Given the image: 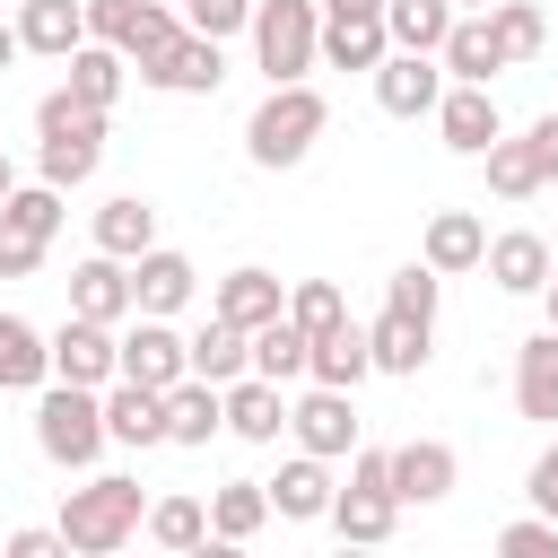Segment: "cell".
I'll return each mask as SVG.
<instances>
[{"label":"cell","mask_w":558,"mask_h":558,"mask_svg":"<svg viewBox=\"0 0 558 558\" xmlns=\"http://www.w3.org/2000/svg\"><path fill=\"white\" fill-rule=\"evenodd\" d=\"M9 192H17V166H9V157H0V201H9Z\"/></svg>","instance_id":"db71d44e"},{"label":"cell","mask_w":558,"mask_h":558,"mask_svg":"<svg viewBox=\"0 0 558 558\" xmlns=\"http://www.w3.org/2000/svg\"><path fill=\"white\" fill-rule=\"evenodd\" d=\"M323 17H384V0H314Z\"/></svg>","instance_id":"f907efd6"},{"label":"cell","mask_w":558,"mask_h":558,"mask_svg":"<svg viewBox=\"0 0 558 558\" xmlns=\"http://www.w3.org/2000/svg\"><path fill=\"white\" fill-rule=\"evenodd\" d=\"M480 253H488V227H480L471 209H436V218H427V244H418V262H427L436 279H462V270H480Z\"/></svg>","instance_id":"44dd1931"},{"label":"cell","mask_w":558,"mask_h":558,"mask_svg":"<svg viewBox=\"0 0 558 558\" xmlns=\"http://www.w3.org/2000/svg\"><path fill=\"white\" fill-rule=\"evenodd\" d=\"M113 558H122V549H113Z\"/></svg>","instance_id":"91938a15"},{"label":"cell","mask_w":558,"mask_h":558,"mask_svg":"<svg viewBox=\"0 0 558 558\" xmlns=\"http://www.w3.org/2000/svg\"><path fill=\"white\" fill-rule=\"evenodd\" d=\"M44 262V235H26L17 218H0V279H26Z\"/></svg>","instance_id":"7dc6e473"},{"label":"cell","mask_w":558,"mask_h":558,"mask_svg":"<svg viewBox=\"0 0 558 558\" xmlns=\"http://www.w3.org/2000/svg\"><path fill=\"white\" fill-rule=\"evenodd\" d=\"M218 427H227V401H218V384L183 375V384L166 392V445H209Z\"/></svg>","instance_id":"83f0119b"},{"label":"cell","mask_w":558,"mask_h":558,"mask_svg":"<svg viewBox=\"0 0 558 558\" xmlns=\"http://www.w3.org/2000/svg\"><path fill=\"white\" fill-rule=\"evenodd\" d=\"M453 0H384V35H392V52H436L445 35H453Z\"/></svg>","instance_id":"1f68e13d"},{"label":"cell","mask_w":558,"mask_h":558,"mask_svg":"<svg viewBox=\"0 0 558 558\" xmlns=\"http://www.w3.org/2000/svg\"><path fill=\"white\" fill-rule=\"evenodd\" d=\"M140 532L166 549V558H183L201 532H209V506L201 497H148V514H140Z\"/></svg>","instance_id":"e575fe53"},{"label":"cell","mask_w":558,"mask_h":558,"mask_svg":"<svg viewBox=\"0 0 558 558\" xmlns=\"http://www.w3.org/2000/svg\"><path fill=\"white\" fill-rule=\"evenodd\" d=\"M52 384V340L26 314H0V392H44Z\"/></svg>","instance_id":"cb8c5ba5"},{"label":"cell","mask_w":558,"mask_h":558,"mask_svg":"<svg viewBox=\"0 0 558 558\" xmlns=\"http://www.w3.org/2000/svg\"><path fill=\"white\" fill-rule=\"evenodd\" d=\"M35 453L61 471H87L105 453V392L87 384H44L35 392Z\"/></svg>","instance_id":"3957f363"},{"label":"cell","mask_w":558,"mask_h":558,"mask_svg":"<svg viewBox=\"0 0 558 558\" xmlns=\"http://www.w3.org/2000/svg\"><path fill=\"white\" fill-rule=\"evenodd\" d=\"M192 288H201V270H192V253H174V244H148V253L131 262V314L174 323V314L192 305Z\"/></svg>","instance_id":"9c48e42d"},{"label":"cell","mask_w":558,"mask_h":558,"mask_svg":"<svg viewBox=\"0 0 558 558\" xmlns=\"http://www.w3.org/2000/svg\"><path fill=\"white\" fill-rule=\"evenodd\" d=\"M366 78H375V105H384L392 122H418V113H436V96H445L436 52H384Z\"/></svg>","instance_id":"ba28073f"},{"label":"cell","mask_w":558,"mask_h":558,"mask_svg":"<svg viewBox=\"0 0 558 558\" xmlns=\"http://www.w3.org/2000/svg\"><path fill=\"white\" fill-rule=\"evenodd\" d=\"M427 340H436V323H410V314H375L366 323V357H375V375H418L427 366Z\"/></svg>","instance_id":"d4e9b609"},{"label":"cell","mask_w":558,"mask_h":558,"mask_svg":"<svg viewBox=\"0 0 558 558\" xmlns=\"http://www.w3.org/2000/svg\"><path fill=\"white\" fill-rule=\"evenodd\" d=\"M549 279H558V253H549Z\"/></svg>","instance_id":"680465c9"},{"label":"cell","mask_w":558,"mask_h":558,"mask_svg":"<svg viewBox=\"0 0 558 558\" xmlns=\"http://www.w3.org/2000/svg\"><path fill=\"white\" fill-rule=\"evenodd\" d=\"M140 78L148 87H166V96H218V78H227V44H209V35H174L157 61H140Z\"/></svg>","instance_id":"52a82bcc"},{"label":"cell","mask_w":558,"mask_h":558,"mask_svg":"<svg viewBox=\"0 0 558 558\" xmlns=\"http://www.w3.org/2000/svg\"><path fill=\"white\" fill-rule=\"evenodd\" d=\"M87 9V44H113V52H131V35H140V9L148 0H78Z\"/></svg>","instance_id":"7bdbcfd3"},{"label":"cell","mask_w":558,"mask_h":558,"mask_svg":"<svg viewBox=\"0 0 558 558\" xmlns=\"http://www.w3.org/2000/svg\"><path fill=\"white\" fill-rule=\"evenodd\" d=\"M384 52H392L384 17H323V44H314V61H331V70H375Z\"/></svg>","instance_id":"f1b7e54d"},{"label":"cell","mask_w":558,"mask_h":558,"mask_svg":"<svg viewBox=\"0 0 558 558\" xmlns=\"http://www.w3.org/2000/svg\"><path fill=\"white\" fill-rule=\"evenodd\" d=\"M288 436H296V453H314V462H340V453H357V401L314 384L305 401H288Z\"/></svg>","instance_id":"8992f818"},{"label":"cell","mask_w":558,"mask_h":558,"mask_svg":"<svg viewBox=\"0 0 558 558\" xmlns=\"http://www.w3.org/2000/svg\"><path fill=\"white\" fill-rule=\"evenodd\" d=\"M96 157H105V140H44V148H35V166H44V183H52V192L87 183V174H96Z\"/></svg>","instance_id":"60d3db41"},{"label":"cell","mask_w":558,"mask_h":558,"mask_svg":"<svg viewBox=\"0 0 558 558\" xmlns=\"http://www.w3.org/2000/svg\"><path fill=\"white\" fill-rule=\"evenodd\" d=\"M340 541H357V549H384L392 541V523H401V506L384 497V488H331V514H323Z\"/></svg>","instance_id":"4316f807"},{"label":"cell","mask_w":558,"mask_h":558,"mask_svg":"<svg viewBox=\"0 0 558 558\" xmlns=\"http://www.w3.org/2000/svg\"><path fill=\"white\" fill-rule=\"evenodd\" d=\"M288 323L314 340V331H331V323H349V296H340V279H296L288 288Z\"/></svg>","instance_id":"f35d334b"},{"label":"cell","mask_w":558,"mask_h":558,"mask_svg":"<svg viewBox=\"0 0 558 558\" xmlns=\"http://www.w3.org/2000/svg\"><path fill=\"white\" fill-rule=\"evenodd\" d=\"M497 558H558V523L549 514H514L497 532Z\"/></svg>","instance_id":"f6af8a7d"},{"label":"cell","mask_w":558,"mask_h":558,"mask_svg":"<svg viewBox=\"0 0 558 558\" xmlns=\"http://www.w3.org/2000/svg\"><path fill=\"white\" fill-rule=\"evenodd\" d=\"M52 340V384H87V392H105L113 375H122V349H113V331L105 323H61V331H44Z\"/></svg>","instance_id":"30bf717a"},{"label":"cell","mask_w":558,"mask_h":558,"mask_svg":"<svg viewBox=\"0 0 558 558\" xmlns=\"http://www.w3.org/2000/svg\"><path fill=\"white\" fill-rule=\"evenodd\" d=\"M323 122H331V105H323V87H270L262 105H253V122H244V157L253 166H305L314 157V140H323Z\"/></svg>","instance_id":"7a4b0ae2"},{"label":"cell","mask_w":558,"mask_h":558,"mask_svg":"<svg viewBox=\"0 0 558 558\" xmlns=\"http://www.w3.org/2000/svg\"><path fill=\"white\" fill-rule=\"evenodd\" d=\"M436 131H445L453 157H488V140H506L488 87H445V96H436Z\"/></svg>","instance_id":"5bb4252c"},{"label":"cell","mask_w":558,"mask_h":558,"mask_svg":"<svg viewBox=\"0 0 558 558\" xmlns=\"http://www.w3.org/2000/svg\"><path fill=\"white\" fill-rule=\"evenodd\" d=\"M17 44L26 52H44V61H70L78 44H87V9L78 0H17Z\"/></svg>","instance_id":"ffe728a7"},{"label":"cell","mask_w":558,"mask_h":558,"mask_svg":"<svg viewBox=\"0 0 558 558\" xmlns=\"http://www.w3.org/2000/svg\"><path fill=\"white\" fill-rule=\"evenodd\" d=\"M209 314H218V323H235V331H262V323H279V314H288V288H279L270 270H253V262H244V270H227V279H218Z\"/></svg>","instance_id":"e0dca14e"},{"label":"cell","mask_w":558,"mask_h":558,"mask_svg":"<svg viewBox=\"0 0 558 558\" xmlns=\"http://www.w3.org/2000/svg\"><path fill=\"white\" fill-rule=\"evenodd\" d=\"M480 166H488V192H497V201H532V192L549 183V174H541V157H532V140H488V157H480Z\"/></svg>","instance_id":"d590c367"},{"label":"cell","mask_w":558,"mask_h":558,"mask_svg":"<svg viewBox=\"0 0 558 558\" xmlns=\"http://www.w3.org/2000/svg\"><path fill=\"white\" fill-rule=\"evenodd\" d=\"M157 244V209L140 201V192H122V201H105L96 209V253H113V262H140Z\"/></svg>","instance_id":"4dcf8cb0"},{"label":"cell","mask_w":558,"mask_h":558,"mask_svg":"<svg viewBox=\"0 0 558 558\" xmlns=\"http://www.w3.org/2000/svg\"><path fill=\"white\" fill-rule=\"evenodd\" d=\"M453 9H488V0H453Z\"/></svg>","instance_id":"6f0895ef"},{"label":"cell","mask_w":558,"mask_h":558,"mask_svg":"<svg viewBox=\"0 0 558 558\" xmlns=\"http://www.w3.org/2000/svg\"><path fill=\"white\" fill-rule=\"evenodd\" d=\"M61 70H70L61 87H70L78 105H96V113H113V96H122V78H131V61H122L113 44H78V52L61 61Z\"/></svg>","instance_id":"f546056e"},{"label":"cell","mask_w":558,"mask_h":558,"mask_svg":"<svg viewBox=\"0 0 558 558\" xmlns=\"http://www.w3.org/2000/svg\"><path fill=\"white\" fill-rule=\"evenodd\" d=\"M541 296H549V331H558V279H549V288H541Z\"/></svg>","instance_id":"11a10c76"},{"label":"cell","mask_w":558,"mask_h":558,"mask_svg":"<svg viewBox=\"0 0 558 558\" xmlns=\"http://www.w3.org/2000/svg\"><path fill=\"white\" fill-rule=\"evenodd\" d=\"M105 445H166V392H148V384H105Z\"/></svg>","instance_id":"d6986e66"},{"label":"cell","mask_w":558,"mask_h":558,"mask_svg":"<svg viewBox=\"0 0 558 558\" xmlns=\"http://www.w3.org/2000/svg\"><path fill=\"white\" fill-rule=\"evenodd\" d=\"M514 410L541 418V427H558V331H532L514 349Z\"/></svg>","instance_id":"603a6c76"},{"label":"cell","mask_w":558,"mask_h":558,"mask_svg":"<svg viewBox=\"0 0 558 558\" xmlns=\"http://www.w3.org/2000/svg\"><path fill=\"white\" fill-rule=\"evenodd\" d=\"M305 375H314L323 392H357V384L375 375V357H366V323H331V331H314Z\"/></svg>","instance_id":"ac0fdd59"},{"label":"cell","mask_w":558,"mask_h":558,"mask_svg":"<svg viewBox=\"0 0 558 558\" xmlns=\"http://www.w3.org/2000/svg\"><path fill=\"white\" fill-rule=\"evenodd\" d=\"M305 349H314V340L279 314V323L253 331V375H262V384H296V375H305Z\"/></svg>","instance_id":"8d00e7d4"},{"label":"cell","mask_w":558,"mask_h":558,"mask_svg":"<svg viewBox=\"0 0 558 558\" xmlns=\"http://www.w3.org/2000/svg\"><path fill=\"white\" fill-rule=\"evenodd\" d=\"M35 131H44V140H105V113H96V105H78L70 87H44Z\"/></svg>","instance_id":"74e56055"},{"label":"cell","mask_w":558,"mask_h":558,"mask_svg":"<svg viewBox=\"0 0 558 558\" xmlns=\"http://www.w3.org/2000/svg\"><path fill=\"white\" fill-rule=\"evenodd\" d=\"M218 401H227V436H244V445H279V427H288V401H279V384H262V375H235V384H218Z\"/></svg>","instance_id":"7402d4cb"},{"label":"cell","mask_w":558,"mask_h":558,"mask_svg":"<svg viewBox=\"0 0 558 558\" xmlns=\"http://www.w3.org/2000/svg\"><path fill=\"white\" fill-rule=\"evenodd\" d=\"M488 35H497V52H506V70H514V61H541L549 17H541L532 0H488Z\"/></svg>","instance_id":"836d02e7"},{"label":"cell","mask_w":558,"mask_h":558,"mask_svg":"<svg viewBox=\"0 0 558 558\" xmlns=\"http://www.w3.org/2000/svg\"><path fill=\"white\" fill-rule=\"evenodd\" d=\"M262 523H270L262 480H218V488H209V532H218V541H253Z\"/></svg>","instance_id":"d6a6232c"},{"label":"cell","mask_w":558,"mask_h":558,"mask_svg":"<svg viewBox=\"0 0 558 558\" xmlns=\"http://www.w3.org/2000/svg\"><path fill=\"white\" fill-rule=\"evenodd\" d=\"M183 558H244V541H218V532H201V541H192Z\"/></svg>","instance_id":"816d5d0a"},{"label":"cell","mask_w":558,"mask_h":558,"mask_svg":"<svg viewBox=\"0 0 558 558\" xmlns=\"http://www.w3.org/2000/svg\"><path fill=\"white\" fill-rule=\"evenodd\" d=\"M436 296H445V279H436L427 262H401V270L384 279V305L410 314V323H436Z\"/></svg>","instance_id":"ab89813d"},{"label":"cell","mask_w":558,"mask_h":558,"mask_svg":"<svg viewBox=\"0 0 558 558\" xmlns=\"http://www.w3.org/2000/svg\"><path fill=\"white\" fill-rule=\"evenodd\" d=\"M523 140H532V157H541V174L558 183V113H541V122H532Z\"/></svg>","instance_id":"681fc988"},{"label":"cell","mask_w":558,"mask_h":558,"mask_svg":"<svg viewBox=\"0 0 558 558\" xmlns=\"http://www.w3.org/2000/svg\"><path fill=\"white\" fill-rule=\"evenodd\" d=\"M0 558H70V541H61L52 523H26V532H9V541H0Z\"/></svg>","instance_id":"c3c4849f"},{"label":"cell","mask_w":558,"mask_h":558,"mask_svg":"<svg viewBox=\"0 0 558 558\" xmlns=\"http://www.w3.org/2000/svg\"><path fill=\"white\" fill-rule=\"evenodd\" d=\"M314 44H323L314 0H253V61H262L270 87H296L314 70Z\"/></svg>","instance_id":"277c9868"},{"label":"cell","mask_w":558,"mask_h":558,"mask_svg":"<svg viewBox=\"0 0 558 558\" xmlns=\"http://www.w3.org/2000/svg\"><path fill=\"white\" fill-rule=\"evenodd\" d=\"M183 357H192V375L201 384H235V375H253V331H235V323H201L192 340H183Z\"/></svg>","instance_id":"484cf974"},{"label":"cell","mask_w":558,"mask_h":558,"mask_svg":"<svg viewBox=\"0 0 558 558\" xmlns=\"http://www.w3.org/2000/svg\"><path fill=\"white\" fill-rule=\"evenodd\" d=\"M436 70H445V87H488V78L506 70V52H497V35H488V9H462V17H453V35L436 44Z\"/></svg>","instance_id":"4fadbf2b"},{"label":"cell","mask_w":558,"mask_h":558,"mask_svg":"<svg viewBox=\"0 0 558 558\" xmlns=\"http://www.w3.org/2000/svg\"><path fill=\"white\" fill-rule=\"evenodd\" d=\"M262 497H270V514H279V523H323V514H331V462L288 453V462H279V480H262Z\"/></svg>","instance_id":"2e32d148"},{"label":"cell","mask_w":558,"mask_h":558,"mask_svg":"<svg viewBox=\"0 0 558 558\" xmlns=\"http://www.w3.org/2000/svg\"><path fill=\"white\" fill-rule=\"evenodd\" d=\"M340 558H375V549H357V541H340Z\"/></svg>","instance_id":"9f6ffc18"},{"label":"cell","mask_w":558,"mask_h":558,"mask_svg":"<svg viewBox=\"0 0 558 558\" xmlns=\"http://www.w3.org/2000/svg\"><path fill=\"white\" fill-rule=\"evenodd\" d=\"M113 349H122V384H148V392H174V384L192 375L183 331H174V323H157V314H140L131 331H113Z\"/></svg>","instance_id":"5b68a950"},{"label":"cell","mask_w":558,"mask_h":558,"mask_svg":"<svg viewBox=\"0 0 558 558\" xmlns=\"http://www.w3.org/2000/svg\"><path fill=\"white\" fill-rule=\"evenodd\" d=\"M453 480H462V462H453L445 436H410V445H392V506H445Z\"/></svg>","instance_id":"8fae6325"},{"label":"cell","mask_w":558,"mask_h":558,"mask_svg":"<svg viewBox=\"0 0 558 558\" xmlns=\"http://www.w3.org/2000/svg\"><path fill=\"white\" fill-rule=\"evenodd\" d=\"M70 314H78V323H105V331H122V323H131V262H113V253H87V262L70 270Z\"/></svg>","instance_id":"7c38bea8"},{"label":"cell","mask_w":558,"mask_h":558,"mask_svg":"<svg viewBox=\"0 0 558 558\" xmlns=\"http://www.w3.org/2000/svg\"><path fill=\"white\" fill-rule=\"evenodd\" d=\"M183 26H192V35H209V44H227V35H244V26H253V0H183Z\"/></svg>","instance_id":"ee69618b"},{"label":"cell","mask_w":558,"mask_h":558,"mask_svg":"<svg viewBox=\"0 0 558 558\" xmlns=\"http://www.w3.org/2000/svg\"><path fill=\"white\" fill-rule=\"evenodd\" d=\"M480 270H488L506 296H541V288H549V235H532V227H506V235H488Z\"/></svg>","instance_id":"9a60e30c"},{"label":"cell","mask_w":558,"mask_h":558,"mask_svg":"<svg viewBox=\"0 0 558 558\" xmlns=\"http://www.w3.org/2000/svg\"><path fill=\"white\" fill-rule=\"evenodd\" d=\"M17 52H26V44H17V26H9V17H0V70H9V61H17Z\"/></svg>","instance_id":"f5cc1de1"},{"label":"cell","mask_w":558,"mask_h":558,"mask_svg":"<svg viewBox=\"0 0 558 558\" xmlns=\"http://www.w3.org/2000/svg\"><path fill=\"white\" fill-rule=\"evenodd\" d=\"M140 514H148L140 480L105 471V480H87V488H70V497H61V523H52V532L70 541V558H113V549H131Z\"/></svg>","instance_id":"6da1fadb"},{"label":"cell","mask_w":558,"mask_h":558,"mask_svg":"<svg viewBox=\"0 0 558 558\" xmlns=\"http://www.w3.org/2000/svg\"><path fill=\"white\" fill-rule=\"evenodd\" d=\"M0 218H17L26 235H44V244H52V235H61V192H52V183H17V192L0 201Z\"/></svg>","instance_id":"b9f144b4"},{"label":"cell","mask_w":558,"mask_h":558,"mask_svg":"<svg viewBox=\"0 0 558 558\" xmlns=\"http://www.w3.org/2000/svg\"><path fill=\"white\" fill-rule=\"evenodd\" d=\"M523 497H532V514H549V523H558V436L532 453V471H523Z\"/></svg>","instance_id":"bcb514c9"}]
</instances>
